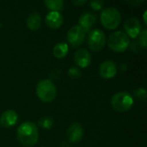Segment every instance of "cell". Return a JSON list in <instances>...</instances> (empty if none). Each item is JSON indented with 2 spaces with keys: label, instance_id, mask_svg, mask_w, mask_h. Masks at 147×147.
Segmentation results:
<instances>
[{
  "label": "cell",
  "instance_id": "9",
  "mask_svg": "<svg viewBox=\"0 0 147 147\" xmlns=\"http://www.w3.org/2000/svg\"><path fill=\"white\" fill-rule=\"evenodd\" d=\"M117 73V65L113 60H105L99 67V74L104 79L113 78Z\"/></svg>",
  "mask_w": 147,
  "mask_h": 147
},
{
  "label": "cell",
  "instance_id": "18",
  "mask_svg": "<svg viewBox=\"0 0 147 147\" xmlns=\"http://www.w3.org/2000/svg\"><path fill=\"white\" fill-rule=\"evenodd\" d=\"M38 125L41 128L48 130V129L53 127V120L51 117H49V116H45V117L41 118L39 121Z\"/></svg>",
  "mask_w": 147,
  "mask_h": 147
},
{
  "label": "cell",
  "instance_id": "10",
  "mask_svg": "<svg viewBox=\"0 0 147 147\" xmlns=\"http://www.w3.org/2000/svg\"><path fill=\"white\" fill-rule=\"evenodd\" d=\"M92 58L90 52L84 48L78 49L74 54V62L80 68H86L91 63Z\"/></svg>",
  "mask_w": 147,
  "mask_h": 147
},
{
  "label": "cell",
  "instance_id": "22",
  "mask_svg": "<svg viewBox=\"0 0 147 147\" xmlns=\"http://www.w3.org/2000/svg\"><path fill=\"white\" fill-rule=\"evenodd\" d=\"M90 7L94 10H100L102 9L104 3L103 1H101V0H93L90 2Z\"/></svg>",
  "mask_w": 147,
  "mask_h": 147
},
{
  "label": "cell",
  "instance_id": "15",
  "mask_svg": "<svg viewBox=\"0 0 147 147\" xmlns=\"http://www.w3.org/2000/svg\"><path fill=\"white\" fill-rule=\"evenodd\" d=\"M41 25V17L39 13L33 12L31 13L27 19V26L30 30H37Z\"/></svg>",
  "mask_w": 147,
  "mask_h": 147
},
{
  "label": "cell",
  "instance_id": "19",
  "mask_svg": "<svg viewBox=\"0 0 147 147\" xmlns=\"http://www.w3.org/2000/svg\"><path fill=\"white\" fill-rule=\"evenodd\" d=\"M134 96L139 100L145 102L146 100V90L145 88H138L134 91Z\"/></svg>",
  "mask_w": 147,
  "mask_h": 147
},
{
  "label": "cell",
  "instance_id": "11",
  "mask_svg": "<svg viewBox=\"0 0 147 147\" xmlns=\"http://www.w3.org/2000/svg\"><path fill=\"white\" fill-rule=\"evenodd\" d=\"M84 136V129L79 123H72L67 129V138L71 143L79 142Z\"/></svg>",
  "mask_w": 147,
  "mask_h": 147
},
{
  "label": "cell",
  "instance_id": "7",
  "mask_svg": "<svg viewBox=\"0 0 147 147\" xmlns=\"http://www.w3.org/2000/svg\"><path fill=\"white\" fill-rule=\"evenodd\" d=\"M85 34V31L78 25L73 26L67 33V41L72 47H78L84 43Z\"/></svg>",
  "mask_w": 147,
  "mask_h": 147
},
{
  "label": "cell",
  "instance_id": "23",
  "mask_svg": "<svg viewBox=\"0 0 147 147\" xmlns=\"http://www.w3.org/2000/svg\"><path fill=\"white\" fill-rule=\"evenodd\" d=\"M127 3L135 7V6H138V5H140L141 3H143L145 2V0H130V1H125Z\"/></svg>",
  "mask_w": 147,
  "mask_h": 147
},
{
  "label": "cell",
  "instance_id": "8",
  "mask_svg": "<svg viewBox=\"0 0 147 147\" xmlns=\"http://www.w3.org/2000/svg\"><path fill=\"white\" fill-rule=\"evenodd\" d=\"M124 29L127 35L130 38H137L141 32V23L136 17H130L124 22Z\"/></svg>",
  "mask_w": 147,
  "mask_h": 147
},
{
  "label": "cell",
  "instance_id": "16",
  "mask_svg": "<svg viewBox=\"0 0 147 147\" xmlns=\"http://www.w3.org/2000/svg\"><path fill=\"white\" fill-rule=\"evenodd\" d=\"M69 52V47L65 42H59L56 44L53 47V53L55 58L57 59H63L65 58Z\"/></svg>",
  "mask_w": 147,
  "mask_h": 147
},
{
  "label": "cell",
  "instance_id": "21",
  "mask_svg": "<svg viewBox=\"0 0 147 147\" xmlns=\"http://www.w3.org/2000/svg\"><path fill=\"white\" fill-rule=\"evenodd\" d=\"M140 34V40H139L140 44V46H141L143 48H146V46H147V29L146 28L143 29V31H141Z\"/></svg>",
  "mask_w": 147,
  "mask_h": 147
},
{
  "label": "cell",
  "instance_id": "2",
  "mask_svg": "<svg viewBox=\"0 0 147 147\" xmlns=\"http://www.w3.org/2000/svg\"><path fill=\"white\" fill-rule=\"evenodd\" d=\"M36 95L43 102H51L57 95L56 86L50 79H42L36 85Z\"/></svg>",
  "mask_w": 147,
  "mask_h": 147
},
{
  "label": "cell",
  "instance_id": "3",
  "mask_svg": "<svg viewBox=\"0 0 147 147\" xmlns=\"http://www.w3.org/2000/svg\"><path fill=\"white\" fill-rule=\"evenodd\" d=\"M100 20L103 27L108 29H115L121 21V12L115 7H108L102 10Z\"/></svg>",
  "mask_w": 147,
  "mask_h": 147
},
{
  "label": "cell",
  "instance_id": "4",
  "mask_svg": "<svg viewBox=\"0 0 147 147\" xmlns=\"http://www.w3.org/2000/svg\"><path fill=\"white\" fill-rule=\"evenodd\" d=\"M109 48L117 53L125 52L130 45V38L122 31H115L112 33L108 39Z\"/></svg>",
  "mask_w": 147,
  "mask_h": 147
},
{
  "label": "cell",
  "instance_id": "5",
  "mask_svg": "<svg viewBox=\"0 0 147 147\" xmlns=\"http://www.w3.org/2000/svg\"><path fill=\"white\" fill-rule=\"evenodd\" d=\"M134 100L133 96L127 92L121 91L115 94L111 98V105L117 112H127L134 105Z\"/></svg>",
  "mask_w": 147,
  "mask_h": 147
},
{
  "label": "cell",
  "instance_id": "13",
  "mask_svg": "<svg viewBox=\"0 0 147 147\" xmlns=\"http://www.w3.org/2000/svg\"><path fill=\"white\" fill-rule=\"evenodd\" d=\"M64 22L62 15L57 11H50L46 16V23L52 29L59 28Z\"/></svg>",
  "mask_w": 147,
  "mask_h": 147
},
{
  "label": "cell",
  "instance_id": "12",
  "mask_svg": "<svg viewBox=\"0 0 147 147\" xmlns=\"http://www.w3.org/2000/svg\"><path fill=\"white\" fill-rule=\"evenodd\" d=\"M18 121V115L16 111L9 109L4 111L0 116V124L6 128L14 127Z\"/></svg>",
  "mask_w": 147,
  "mask_h": 147
},
{
  "label": "cell",
  "instance_id": "24",
  "mask_svg": "<svg viewBox=\"0 0 147 147\" xmlns=\"http://www.w3.org/2000/svg\"><path fill=\"white\" fill-rule=\"evenodd\" d=\"M71 3L74 5H76L77 7H80V6H83V5L86 4L87 1L86 0H73V1H71Z\"/></svg>",
  "mask_w": 147,
  "mask_h": 147
},
{
  "label": "cell",
  "instance_id": "14",
  "mask_svg": "<svg viewBox=\"0 0 147 147\" xmlns=\"http://www.w3.org/2000/svg\"><path fill=\"white\" fill-rule=\"evenodd\" d=\"M96 16L91 12H85L84 13L79 20H78V26L81 27L85 33L89 32L91 28V27L96 23Z\"/></svg>",
  "mask_w": 147,
  "mask_h": 147
},
{
  "label": "cell",
  "instance_id": "25",
  "mask_svg": "<svg viewBox=\"0 0 147 147\" xmlns=\"http://www.w3.org/2000/svg\"><path fill=\"white\" fill-rule=\"evenodd\" d=\"M146 15H147V11H146H146L144 12V16H143V18H144V22H145V23H146V24H147Z\"/></svg>",
  "mask_w": 147,
  "mask_h": 147
},
{
  "label": "cell",
  "instance_id": "20",
  "mask_svg": "<svg viewBox=\"0 0 147 147\" xmlns=\"http://www.w3.org/2000/svg\"><path fill=\"white\" fill-rule=\"evenodd\" d=\"M82 75V71L77 67H71L68 71V76L71 78H78Z\"/></svg>",
  "mask_w": 147,
  "mask_h": 147
},
{
  "label": "cell",
  "instance_id": "6",
  "mask_svg": "<svg viewBox=\"0 0 147 147\" xmlns=\"http://www.w3.org/2000/svg\"><path fill=\"white\" fill-rule=\"evenodd\" d=\"M89 47L95 52L102 50L106 44V36L103 31L101 29L96 28L92 31H90L87 39Z\"/></svg>",
  "mask_w": 147,
  "mask_h": 147
},
{
  "label": "cell",
  "instance_id": "17",
  "mask_svg": "<svg viewBox=\"0 0 147 147\" xmlns=\"http://www.w3.org/2000/svg\"><path fill=\"white\" fill-rule=\"evenodd\" d=\"M44 4L51 11L59 12L64 8V1L62 0H47L44 1Z\"/></svg>",
  "mask_w": 147,
  "mask_h": 147
},
{
  "label": "cell",
  "instance_id": "1",
  "mask_svg": "<svg viewBox=\"0 0 147 147\" xmlns=\"http://www.w3.org/2000/svg\"><path fill=\"white\" fill-rule=\"evenodd\" d=\"M18 141L24 146H34L39 140V131L34 122L26 121L22 123L16 131Z\"/></svg>",
  "mask_w": 147,
  "mask_h": 147
}]
</instances>
